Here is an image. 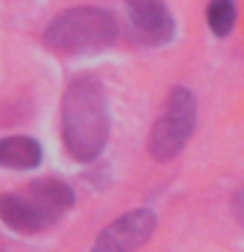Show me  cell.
Instances as JSON below:
<instances>
[{
  "label": "cell",
  "instance_id": "6",
  "mask_svg": "<svg viewBox=\"0 0 244 252\" xmlns=\"http://www.w3.org/2000/svg\"><path fill=\"white\" fill-rule=\"evenodd\" d=\"M129 24L145 45H168L176 34V21L163 0H126Z\"/></svg>",
  "mask_w": 244,
  "mask_h": 252
},
{
  "label": "cell",
  "instance_id": "4",
  "mask_svg": "<svg viewBox=\"0 0 244 252\" xmlns=\"http://www.w3.org/2000/svg\"><path fill=\"white\" fill-rule=\"evenodd\" d=\"M197 126V100L186 87H173L168 94L163 113L157 116L150 131L147 147L150 155L160 163L173 160L181 150L186 147L189 137L194 134Z\"/></svg>",
  "mask_w": 244,
  "mask_h": 252
},
{
  "label": "cell",
  "instance_id": "1",
  "mask_svg": "<svg viewBox=\"0 0 244 252\" xmlns=\"http://www.w3.org/2000/svg\"><path fill=\"white\" fill-rule=\"evenodd\" d=\"M61 129L68 155L79 163H92L105 150L110 134V110L105 90L94 76H79L66 87Z\"/></svg>",
  "mask_w": 244,
  "mask_h": 252
},
{
  "label": "cell",
  "instance_id": "3",
  "mask_svg": "<svg viewBox=\"0 0 244 252\" xmlns=\"http://www.w3.org/2000/svg\"><path fill=\"white\" fill-rule=\"evenodd\" d=\"M118 37V24L102 8H68L45 29V45L61 55H92L110 47Z\"/></svg>",
  "mask_w": 244,
  "mask_h": 252
},
{
  "label": "cell",
  "instance_id": "5",
  "mask_svg": "<svg viewBox=\"0 0 244 252\" xmlns=\"http://www.w3.org/2000/svg\"><path fill=\"white\" fill-rule=\"evenodd\" d=\"M155 226L157 218L152 210L147 208L129 210L102 228L90 252H137L142 244L152 239Z\"/></svg>",
  "mask_w": 244,
  "mask_h": 252
},
{
  "label": "cell",
  "instance_id": "2",
  "mask_svg": "<svg viewBox=\"0 0 244 252\" xmlns=\"http://www.w3.org/2000/svg\"><path fill=\"white\" fill-rule=\"evenodd\" d=\"M76 197L66 181L37 179L21 192L0 194V220L19 234H39L74 208Z\"/></svg>",
  "mask_w": 244,
  "mask_h": 252
},
{
  "label": "cell",
  "instance_id": "8",
  "mask_svg": "<svg viewBox=\"0 0 244 252\" xmlns=\"http://www.w3.org/2000/svg\"><path fill=\"white\" fill-rule=\"evenodd\" d=\"M236 24L234 0H210L208 3V27L215 37H228Z\"/></svg>",
  "mask_w": 244,
  "mask_h": 252
},
{
  "label": "cell",
  "instance_id": "9",
  "mask_svg": "<svg viewBox=\"0 0 244 252\" xmlns=\"http://www.w3.org/2000/svg\"><path fill=\"white\" fill-rule=\"evenodd\" d=\"M231 213H234L236 223L244 226V187L236 189V194L231 197Z\"/></svg>",
  "mask_w": 244,
  "mask_h": 252
},
{
  "label": "cell",
  "instance_id": "7",
  "mask_svg": "<svg viewBox=\"0 0 244 252\" xmlns=\"http://www.w3.org/2000/svg\"><path fill=\"white\" fill-rule=\"evenodd\" d=\"M42 163V147L31 137H5L0 139V168L27 171Z\"/></svg>",
  "mask_w": 244,
  "mask_h": 252
}]
</instances>
